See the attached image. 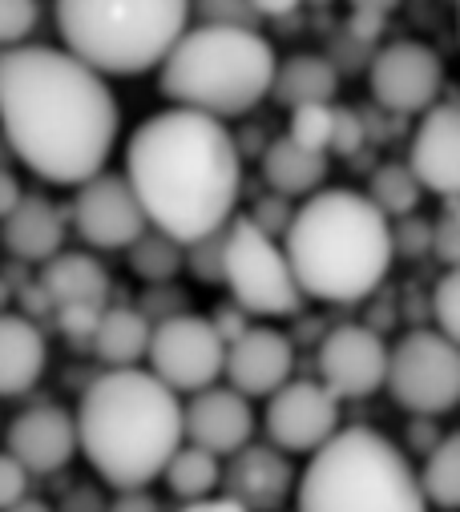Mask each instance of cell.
I'll return each mask as SVG.
<instances>
[{"mask_svg":"<svg viewBox=\"0 0 460 512\" xmlns=\"http://www.w3.org/2000/svg\"><path fill=\"white\" fill-rule=\"evenodd\" d=\"M21 182H17V174L13 170H5L0 166V222H5L13 210H17V202H21Z\"/></svg>","mask_w":460,"mask_h":512,"instance_id":"45","label":"cell"},{"mask_svg":"<svg viewBox=\"0 0 460 512\" xmlns=\"http://www.w3.org/2000/svg\"><path fill=\"white\" fill-rule=\"evenodd\" d=\"M126 259H130V271L150 283V287H170L174 275L182 271V246L158 230H146L138 242L126 246Z\"/></svg>","mask_w":460,"mask_h":512,"instance_id":"28","label":"cell"},{"mask_svg":"<svg viewBox=\"0 0 460 512\" xmlns=\"http://www.w3.org/2000/svg\"><path fill=\"white\" fill-rule=\"evenodd\" d=\"M17 299H21V319H29L33 327H37V319H53V315H57V307H53V299L45 295L41 283H21V287H17Z\"/></svg>","mask_w":460,"mask_h":512,"instance_id":"42","label":"cell"},{"mask_svg":"<svg viewBox=\"0 0 460 512\" xmlns=\"http://www.w3.org/2000/svg\"><path fill=\"white\" fill-rule=\"evenodd\" d=\"M339 432V404L315 379H287L267 400V440L283 456H311Z\"/></svg>","mask_w":460,"mask_h":512,"instance_id":"14","label":"cell"},{"mask_svg":"<svg viewBox=\"0 0 460 512\" xmlns=\"http://www.w3.org/2000/svg\"><path fill=\"white\" fill-rule=\"evenodd\" d=\"M218 476H222V464H218L210 452L194 448V444H182V448L166 460V468H162V480H166L170 492L182 496L186 504L206 500V496L218 488Z\"/></svg>","mask_w":460,"mask_h":512,"instance_id":"27","label":"cell"},{"mask_svg":"<svg viewBox=\"0 0 460 512\" xmlns=\"http://www.w3.org/2000/svg\"><path fill=\"white\" fill-rule=\"evenodd\" d=\"M218 488L243 512H275L295 488V468L271 444H247L230 456L226 472L218 476Z\"/></svg>","mask_w":460,"mask_h":512,"instance_id":"19","label":"cell"},{"mask_svg":"<svg viewBox=\"0 0 460 512\" xmlns=\"http://www.w3.org/2000/svg\"><path fill=\"white\" fill-rule=\"evenodd\" d=\"M25 496H29V472L9 452H0V512L13 508Z\"/></svg>","mask_w":460,"mask_h":512,"instance_id":"40","label":"cell"},{"mask_svg":"<svg viewBox=\"0 0 460 512\" xmlns=\"http://www.w3.org/2000/svg\"><path fill=\"white\" fill-rule=\"evenodd\" d=\"M5 512H53L45 500H33V496H25V500H17L13 508H5Z\"/></svg>","mask_w":460,"mask_h":512,"instance_id":"48","label":"cell"},{"mask_svg":"<svg viewBox=\"0 0 460 512\" xmlns=\"http://www.w3.org/2000/svg\"><path fill=\"white\" fill-rule=\"evenodd\" d=\"M291 214H295V202H287V198H279V194H263V198H255V206H251V214H243L255 230H263L267 238H283L287 234V226H291Z\"/></svg>","mask_w":460,"mask_h":512,"instance_id":"36","label":"cell"},{"mask_svg":"<svg viewBox=\"0 0 460 512\" xmlns=\"http://www.w3.org/2000/svg\"><path fill=\"white\" fill-rule=\"evenodd\" d=\"M428 250L444 263V271H456L460 267V206L456 202H444V210L436 214Z\"/></svg>","mask_w":460,"mask_h":512,"instance_id":"34","label":"cell"},{"mask_svg":"<svg viewBox=\"0 0 460 512\" xmlns=\"http://www.w3.org/2000/svg\"><path fill=\"white\" fill-rule=\"evenodd\" d=\"M105 512H166V508H162L158 496H150L146 488H138V492H118V496L105 504Z\"/></svg>","mask_w":460,"mask_h":512,"instance_id":"43","label":"cell"},{"mask_svg":"<svg viewBox=\"0 0 460 512\" xmlns=\"http://www.w3.org/2000/svg\"><path fill=\"white\" fill-rule=\"evenodd\" d=\"M61 49L89 73L138 77L166 61L190 25L178 0H61L53 9Z\"/></svg>","mask_w":460,"mask_h":512,"instance_id":"6","label":"cell"},{"mask_svg":"<svg viewBox=\"0 0 460 512\" xmlns=\"http://www.w3.org/2000/svg\"><path fill=\"white\" fill-rule=\"evenodd\" d=\"M408 170L420 182V190L456 202L460 194V109L448 105H432L424 109L416 134L408 142Z\"/></svg>","mask_w":460,"mask_h":512,"instance_id":"15","label":"cell"},{"mask_svg":"<svg viewBox=\"0 0 460 512\" xmlns=\"http://www.w3.org/2000/svg\"><path fill=\"white\" fill-rule=\"evenodd\" d=\"M364 142H368L364 113H356L348 105H331V142H327V150L339 154V158H352V154L364 150Z\"/></svg>","mask_w":460,"mask_h":512,"instance_id":"35","label":"cell"},{"mask_svg":"<svg viewBox=\"0 0 460 512\" xmlns=\"http://www.w3.org/2000/svg\"><path fill=\"white\" fill-rule=\"evenodd\" d=\"M424 504L440 508V512H456L460 508V436L448 432L428 456H424V472H416Z\"/></svg>","mask_w":460,"mask_h":512,"instance_id":"26","label":"cell"},{"mask_svg":"<svg viewBox=\"0 0 460 512\" xmlns=\"http://www.w3.org/2000/svg\"><path fill=\"white\" fill-rule=\"evenodd\" d=\"M69 222L73 230L93 246V250H126L130 242H138L150 226L126 186L122 174H93L89 182L77 186L73 206H69Z\"/></svg>","mask_w":460,"mask_h":512,"instance_id":"13","label":"cell"},{"mask_svg":"<svg viewBox=\"0 0 460 512\" xmlns=\"http://www.w3.org/2000/svg\"><path fill=\"white\" fill-rule=\"evenodd\" d=\"M146 343H150V323L138 315V307H105L89 339L93 355L109 371L138 367V359H146Z\"/></svg>","mask_w":460,"mask_h":512,"instance_id":"25","label":"cell"},{"mask_svg":"<svg viewBox=\"0 0 460 512\" xmlns=\"http://www.w3.org/2000/svg\"><path fill=\"white\" fill-rule=\"evenodd\" d=\"M178 512H243V508L235 500H226V496H206V500H194V504H186Z\"/></svg>","mask_w":460,"mask_h":512,"instance_id":"47","label":"cell"},{"mask_svg":"<svg viewBox=\"0 0 460 512\" xmlns=\"http://www.w3.org/2000/svg\"><path fill=\"white\" fill-rule=\"evenodd\" d=\"M9 456L29 472V476H49L61 472L73 452H77V428L73 412L61 404H33L9 424Z\"/></svg>","mask_w":460,"mask_h":512,"instance_id":"18","label":"cell"},{"mask_svg":"<svg viewBox=\"0 0 460 512\" xmlns=\"http://www.w3.org/2000/svg\"><path fill=\"white\" fill-rule=\"evenodd\" d=\"M0 242L9 246L17 263L45 267L65 250V210L45 194H21L17 210L0 222Z\"/></svg>","mask_w":460,"mask_h":512,"instance_id":"20","label":"cell"},{"mask_svg":"<svg viewBox=\"0 0 460 512\" xmlns=\"http://www.w3.org/2000/svg\"><path fill=\"white\" fill-rule=\"evenodd\" d=\"M388 17H392L388 5H356L352 9V21H348V29H343V33L356 37L360 45H376V37L384 33Z\"/></svg>","mask_w":460,"mask_h":512,"instance_id":"39","label":"cell"},{"mask_svg":"<svg viewBox=\"0 0 460 512\" xmlns=\"http://www.w3.org/2000/svg\"><path fill=\"white\" fill-rule=\"evenodd\" d=\"M190 13H198V25H222V29H251V33H259V25H263V13H259V5H198V9H190Z\"/></svg>","mask_w":460,"mask_h":512,"instance_id":"37","label":"cell"},{"mask_svg":"<svg viewBox=\"0 0 460 512\" xmlns=\"http://www.w3.org/2000/svg\"><path fill=\"white\" fill-rule=\"evenodd\" d=\"M146 359H150V375L170 388L174 396H198L206 388H214V379L222 375V359L226 347L222 339L210 331V323L202 315H174L162 323H150V343H146Z\"/></svg>","mask_w":460,"mask_h":512,"instance_id":"10","label":"cell"},{"mask_svg":"<svg viewBox=\"0 0 460 512\" xmlns=\"http://www.w3.org/2000/svg\"><path fill=\"white\" fill-rule=\"evenodd\" d=\"M222 287H230L243 315L287 319L299 315L303 295L291 279L283 246L235 214L222 230Z\"/></svg>","mask_w":460,"mask_h":512,"instance_id":"8","label":"cell"},{"mask_svg":"<svg viewBox=\"0 0 460 512\" xmlns=\"http://www.w3.org/2000/svg\"><path fill=\"white\" fill-rule=\"evenodd\" d=\"M408 440H412V448H416V452H424V456H428L444 436L432 428V420H416V424H412V432H408Z\"/></svg>","mask_w":460,"mask_h":512,"instance_id":"46","label":"cell"},{"mask_svg":"<svg viewBox=\"0 0 460 512\" xmlns=\"http://www.w3.org/2000/svg\"><path fill=\"white\" fill-rule=\"evenodd\" d=\"M392 234V259L400 254V259H420V254H428V242H432V226L416 214L408 218H396V226H388Z\"/></svg>","mask_w":460,"mask_h":512,"instance_id":"38","label":"cell"},{"mask_svg":"<svg viewBox=\"0 0 460 512\" xmlns=\"http://www.w3.org/2000/svg\"><path fill=\"white\" fill-rule=\"evenodd\" d=\"M368 81H372V101L392 117L424 113L436 105L444 89V61L424 41H396L372 53Z\"/></svg>","mask_w":460,"mask_h":512,"instance_id":"12","label":"cell"},{"mask_svg":"<svg viewBox=\"0 0 460 512\" xmlns=\"http://www.w3.org/2000/svg\"><path fill=\"white\" fill-rule=\"evenodd\" d=\"M432 319H436V335L444 339H460V271H444L436 279V291H432Z\"/></svg>","mask_w":460,"mask_h":512,"instance_id":"32","label":"cell"},{"mask_svg":"<svg viewBox=\"0 0 460 512\" xmlns=\"http://www.w3.org/2000/svg\"><path fill=\"white\" fill-rule=\"evenodd\" d=\"M384 388L416 420H436L460 400V351L432 327H416L388 347Z\"/></svg>","mask_w":460,"mask_h":512,"instance_id":"9","label":"cell"},{"mask_svg":"<svg viewBox=\"0 0 460 512\" xmlns=\"http://www.w3.org/2000/svg\"><path fill=\"white\" fill-rule=\"evenodd\" d=\"M9 299H13V287H9L5 279H0V315H5V311H9Z\"/></svg>","mask_w":460,"mask_h":512,"instance_id":"49","label":"cell"},{"mask_svg":"<svg viewBox=\"0 0 460 512\" xmlns=\"http://www.w3.org/2000/svg\"><path fill=\"white\" fill-rule=\"evenodd\" d=\"M73 428L77 452L109 488L138 492L182 448V404L146 367L101 371L81 392Z\"/></svg>","mask_w":460,"mask_h":512,"instance_id":"3","label":"cell"},{"mask_svg":"<svg viewBox=\"0 0 460 512\" xmlns=\"http://www.w3.org/2000/svg\"><path fill=\"white\" fill-rule=\"evenodd\" d=\"M263 178L271 186V194L295 202V198H311L323 190L327 182V154H311L303 146H295L291 138H275L263 146Z\"/></svg>","mask_w":460,"mask_h":512,"instance_id":"23","label":"cell"},{"mask_svg":"<svg viewBox=\"0 0 460 512\" xmlns=\"http://www.w3.org/2000/svg\"><path fill=\"white\" fill-rule=\"evenodd\" d=\"M339 89V73L327 65L323 53H291L275 65L271 77V93L283 109H299V105H331Z\"/></svg>","mask_w":460,"mask_h":512,"instance_id":"24","label":"cell"},{"mask_svg":"<svg viewBox=\"0 0 460 512\" xmlns=\"http://www.w3.org/2000/svg\"><path fill=\"white\" fill-rule=\"evenodd\" d=\"M299 512H428L408 456L376 428H339L299 476Z\"/></svg>","mask_w":460,"mask_h":512,"instance_id":"7","label":"cell"},{"mask_svg":"<svg viewBox=\"0 0 460 512\" xmlns=\"http://www.w3.org/2000/svg\"><path fill=\"white\" fill-rule=\"evenodd\" d=\"M49 363L45 331L21 315H0V396L13 400L37 388V379Z\"/></svg>","mask_w":460,"mask_h":512,"instance_id":"22","label":"cell"},{"mask_svg":"<svg viewBox=\"0 0 460 512\" xmlns=\"http://www.w3.org/2000/svg\"><path fill=\"white\" fill-rule=\"evenodd\" d=\"M275 65L279 57L263 29L186 25L158 65V89L174 101V109H190L226 125V117H243L267 101Z\"/></svg>","mask_w":460,"mask_h":512,"instance_id":"5","label":"cell"},{"mask_svg":"<svg viewBox=\"0 0 460 512\" xmlns=\"http://www.w3.org/2000/svg\"><path fill=\"white\" fill-rule=\"evenodd\" d=\"M364 198L392 222V218H408V214H416L424 190H420V182L412 178L408 166H400V162H384V166L372 174V186H368Z\"/></svg>","mask_w":460,"mask_h":512,"instance_id":"29","label":"cell"},{"mask_svg":"<svg viewBox=\"0 0 460 512\" xmlns=\"http://www.w3.org/2000/svg\"><path fill=\"white\" fill-rule=\"evenodd\" d=\"M222 230L182 246V271H190L198 283H222Z\"/></svg>","mask_w":460,"mask_h":512,"instance_id":"33","label":"cell"},{"mask_svg":"<svg viewBox=\"0 0 460 512\" xmlns=\"http://www.w3.org/2000/svg\"><path fill=\"white\" fill-rule=\"evenodd\" d=\"M126 186L150 230L190 246L218 234L243 198V158L222 121L162 109L126 142Z\"/></svg>","mask_w":460,"mask_h":512,"instance_id":"2","label":"cell"},{"mask_svg":"<svg viewBox=\"0 0 460 512\" xmlns=\"http://www.w3.org/2000/svg\"><path fill=\"white\" fill-rule=\"evenodd\" d=\"M315 371H319V388L339 404V400H368L384 388V371H388V343L380 331L364 323L335 327L319 339L315 351Z\"/></svg>","mask_w":460,"mask_h":512,"instance_id":"11","label":"cell"},{"mask_svg":"<svg viewBox=\"0 0 460 512\" xmlns=\"http://www.w3.org/2000/svg\"><path fill=\"white\" fill-rule=\"evenodd\" d=\"M295 146L311 150V154H327V142H331V105H299L291 109V121H287V134Z\"/></svg>","mask_w":460,"mask_h":512,"instance_id":"30","label":"cell"},{"mask_svg":"<svg viewBox=\"0 0 460 512\" xmlns=\"http://www.w3.org/2000/svg\"><path fill=\"white\" fill-rule=\"evenodd\" d=\"M255 436V412L251 400H243L230 388H206L190 396L182 408V444H194L210 452L214 460H230L239 448H247Z\"/></svg>","mask_w":460,"mask_h":512,"instance_id":"17","label":"cell"},{"mask_svg":"<svg viewBox=\"0 0 460 512\" xmlns=\"http://www.w3.org/2000/svg\"><path fill=\"white\" fill-rule=\"evenodd\" d=\"M57 512H105V496L93 484H77L73 492H65Z\"/></svg>","mask_w":460,"mask_h":512,"instance_id":"44","label":"cell"},{"mask_svg":"<svg viewBox=\"0 0 460 512\" xmlns=\"http://www.w3.org/2000/svg\"><path fill=\"white\" fill-rule=\"evenodd\" d=\"M210 323V331L222 339V347H230V343H235L251 323H247V315L235 307V303H222V307H214V319H206Z\"/></svg>","mask_w":460,"mask_h":512,"instance_id":"41","label":"cell"},{"mask_svg":"<svg viewBox=\"0 0 460 512\" xmlns=\"http://www.w3.org/2000/svg\"><path fill=\"white\" fill-rule=\"evenodd\" d=\"M295 371V347L283 331L275 327H247L235 343L226 347L222 375L230 379V392L243 400L275 396Z\"/></svg>","mask_w":460,"mask_h":512,"instance_id":"16","label":"cell"},{"mask_svg":"<svg viewBox=\"0 0 460 512\" xmlns=\"http://www.w3.org/2000/svg\"><path fill=\"white\" fill-rule=\"evenodd\" d=\"M41 25V5L33 0H0V53L29 45Z\"/></svg>","mask_w":460,"mask_h":512,"instance_id":"31","label":"cell"},{"mask_svg":"<svg viewBox=\"0 0 460 512\" xmlns=\"http://www.w3.org/2000/svg\"><path fill=\"white\" fill-rule=\"evenodd\" d=\"M388 218L360 194L323 186L295 214L279 238L283 259L303 299L319 303H360L392 267Z\"/></svg>","mask_w":460,"mask_h":512,"instance_id":"4","label":"cell"},{"mask_svg":"<svg viewBox=\"0 0 460 512\" xmlns=\"http://www.w3.org/2000/svg\"><path fill=\"white\" fill-rule=\"evenodd\" d=\"M37 283L45 287L57 311H105L109 307V275L93 254L61 250L57 259L41 267Z\"/></svg>","mask_w":460,"mask_h":512,"instance_id":"21","label":"cell"},{"mask_svg":"<svg viewBox=\"0 0 460 512\" xmlns=\"http://www.w3.org/2000/svg\"><path fill=\"white\" fill-rule=\"evenodd\" d=\"M0 134L9 150L53 186H81L105 170L122 134L113 89L61 45L0 53Z\"/></svg>","mask_w":460,"mask_h":512,"instance_id":"1","label":"cell"}]
</instances>
